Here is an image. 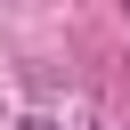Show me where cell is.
<instances>
[{
  "label": "cell",
  "instance_id": "obj_1",
  "mask_svg": "<svg viewBox=\"0 0 130 130\" xmlns=\"http://www.w3.org/2000/svg\"><path fill=\"white\" fill-rule=\"evenodd\" d=\"M16 130H57V122H49V114H24V122H16Z\"/></svg>",
  "mask_w": 130,
  "mask_h": 130
},
{
  "label": "cell",
  "instance_id": "obj_2",
  "mask_svg": "<svg viewBox=\"0 0 130 130\" xmlns=\"http://www.w3.org/2000/svg\"><path fill=\"white\" fill-rule=\"evenodd\" d=\"M122 8H130V0H122Z\"/></svg>",
  "mask_w": 130,
  "mask_h": 130
}]
</instances>
